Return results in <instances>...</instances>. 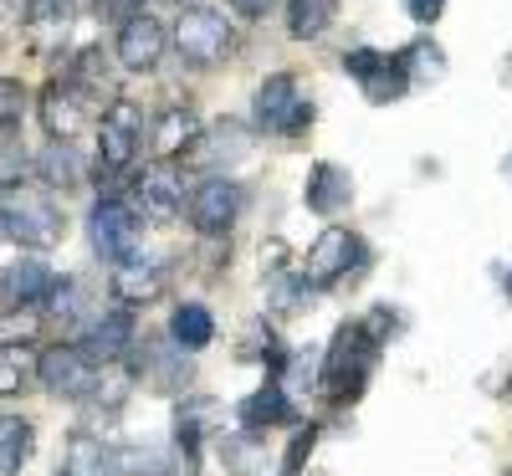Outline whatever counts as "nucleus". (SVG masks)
<instances>
[{
  "instance_id": "obj_1",
  "label": "nucleus",
  "mask_w": 512,
  "mask_h": 476,
  "mask_svg": "<svg viewBox=\"0 0 512 476\" xmlns=\"http://www.w3.org/2000/svg\"><path fill=\"white\" fill-rule=\"evenodd\" d=\"M62 205L52 200V190L47 185H26V180H16L11 190H6V200H0V231H6L11 241H21V246H31V251H47V246H57L62 241Z\"/></svg>"
},
{
  "instance_id": "obj_2",
  "label": "nucleus",
  "mask_w": 512,
  "mask_h": 476,
  "mask_svg": "<svg viewBox=\"0 0 512 476\" xmlns=\"http://www.w3.org/2000/svg\"><path fill=\"white\" fill-rule=\"evenodd\" d=\"M374 354H379V333L369 323H344L333 333V349H328V364H323V395L333 405L359 400V389L374 369Z\"/></svg>"
},
{
  "instance_id": "obj_3",
  "label": "nucleus",
  "mask_w": 512,
  "mask_h": 476,
  "mask_svg": "<svg viewBox=\"0 0 512 476\" xmlns=\"http://www.w3.org/2000/svg\"><path fill=\"white\" fill-rule=\"evenodd\" d=\"M175 47H180V57H185L190 67H216V62L231 57L236 31H231V21H226L221 11L190 6V11H180V21H175Z\"/></svg>"
},
{
  "instance_id": "obj_4",
  "label": "nucleus",
  "mask_w": 512,
  "mask_h": 476,
  "mask_svg": "<svg viewBox=\"0 0 512 476\" xmlns=\"http://www.w3.org/2000/svg\"><path fill=\"white\" fill-rule=\"evenodd\" d=\"M308 123H313V103L303 98L292 72H272L256 88V128H267V134H303Z\"/></svg>"
},
{
  "instance_id": "obj_5",
  "label": "nucleus",
  "mask_w": 512,
  "mask_h": 476,
  "mask_svg": "<svg viewBox=\"0 0 512 476\" xmlns=\"http://www.w3.org/2000/svg\"><path fill=\"white\" fill-rule=\"evenodd\" d=\"M36 379L47 384V395L57 400H88L98 389V364L82 354V343H52L36 359Z\"/></svg>"
},
{
  "instance_id": "obj_6",
  "label": "nucleus",
  "mask_w": 512,
  "mask_h": 476,
  "mask_svg": "<svg viewBox=\"0 0 512 476\" xmlns=\"http://www.w3.org/2000/svg\"><path fill=\"white\" fill-rule=\"evenodd\" d=\"M359 262H364V246H359V236L333 226V231H323V236L308 246L303 282H308V287H318V292H328V287H338V282H349Z\"/></svg>"
},
{
  "instance_id": "obj_7",
  "label": "nucleus",
  "mask_w": 512,
  "mask_h": 476,
  "mask_svg": "<svg viewBox=\"0 0 512 476\" xmlns=\"http://www.w3.org/2000/svg\"><path fill=\"white\" fill-rule=\"evenodd\" d=\"M139 144H144V113L128 103V98H118L103 113V123H98V169H103V175L128 169V164H134V154H139Z\"/></svg>"
},
{
  "instance_id": "obj_8",
  "label": "nucleus",
  "mask_w": 512,
  "mask_h": 476,
  "mask_svg": "<svg viewBox=\"0 0 512 476\" xmlns=\"http://www.w3.org/2000/svg\"><path fill=\"white\" fill-rule=\"evenodd\" d=\"M88 236H93V251L103 262H128L139 251V215L134 205L123 200H98L93 215H88Z\"/></svg>"
},
{
  "instance_id": "obj_9",
  "label": "nucleus",
  "mask_w": 512,
  "mask_h": 476,
  "mask_svg": "<svg viewBox=\"0 0 512 476\" xmlns=\"http://www.w3.org/2000/svg\"><path fill=\"white\" fill-rule=\"evenodd\" d=\"M344 72L364 88L369 103H395V98L410 93V72H405V62H400V57H384V52H369V47L349 52V57H344Z\"/></svg>"
},
{
  "instance_id": "obj_10",
  "label": "nucleus",
  "mask_w": 512,
  "mask_h": 476,
  "mask_svg": "<svg viewBox=\"0 0 512 476\" xmlns=\"http://www.w3.org/2000/svg\"><path fill=\"white\" fill-rule=\"evenodd\" d=\"M241 215V185L226 175H210L205 185H195L190 195V226L200 236H226Z\"/></svg>"
},
{
  "instance_id": "obj_11",
  "label": "nucleus",
  "mask_w": 512,
  "mask_h": 476,
  "mask_svg": "<svg viewBox=\"0 0 512 476\" xmlns=\"http://www.w3.org/2000/svg\"><path fill=\"white\" fill-rule=\"evenodd\" d=\"M36 113H41V128L52 134V144H72L82 134V123H88V93L72 88L67 77L62 82H47V93H41Z\"/></svg>"
},
{
  "instance_id": "obj_12",
  "label": "nucleus",
  "mask_w": 512,
  "mask_h": 476,
  "mask_svg": "<svg viewBox=\"0 0 512 476\" xmlns=\"http://www.w3.org/2000/svg\"><path fill=\"white\" fill-rule=\"evenodd\" d=\"M164 47H169V31H164V21H154L149 11H139V16H128L123 26H118V62L128 67V72H154L159 67V57H164Z\"/></svg>"
},
{
  "instance_id": "obj_13",
  "label": "nucleus",
  "mask_w": 512,
  "mask_h": 476,
  "mask_svg": "<svg viewBox=\"0 0 512 476\" xmlns=\"http://www.w3.org/2000/svg\"><path fill=\"white\" fill-rule=\"evenodd\" d=\"M52 287H57L52 267L41 262V256H21V262H11L6 277H0V302H6V313H31L52 297Z\"/></svg>"
},
{
  "instance_id": "obj_14",
  "label": "nucleus",
  "mask_w": 512,
  "mask_h": 476,
  "mask_svg": "<svg viewBox=\"0 0 512 476\" xmlns=\"http://www.w3.org/2000/svg\"><path fill=\"white\" fill-rule=\"evenodd\" d=\"M180 205H185V190L169 164H154L134 180V215H144V221H175Z\"/></svg>"
},
{
  "instance_id": "obj_15",
  "label": "nucleus",
  "mask_w": 512,
  "mask_h": 476,
  "mask_svg": "<svg viewBox=\"0 0 512 476\" xmlns=\"http://www.w3.org/2000/svg\"><path fill=\"white\" fill-rule=\"evenodd\" d=\"M195 139H200V118H195V108H164V113L154 118V128H149V149H154L159 164L190 154Z\"/></svg>"
},
{
  "instance_id": "obj_16",
  "label": "nucleus",
  "mask_w": 512,
  "mask_h": 476,
  "mask_svg": "<svg viewBox=\"0 0 512 476\" xmlns=\"http://www.w3.org/2000/svg\"><path fill=\"white\" fill-rule=\"evenodd\" d=\"M62 476H123V456L88 430H77L62 446Z\"/></svg>"
},
{
  "instance_id": "obj_17",
  "label": "nucleus",
  "mask_w": 512,
  "mask_h": 476,
  "mask_svg": "<svg viewBox=\"0 0 512 476\" xmlns=\"http://www.w3.org/2000/svg\"><path fill=\"white\" fill-rule=\"evenodd\" d=\"M128 343H134V313H123V302H118V313H103L88 338H82V354H88L93 364H118L128 354Z\"/></svg>"
},
{
  "instance_id": "obj_18",
  "label": "nucleus",
  "mask_w": 512,
  "mask_h": 476,
  "mask_svg": "<svg viewBox=\"0 0 512 476\" xmlns=\"http://www.w3.org/2000/svg\"><path fill=\"white\" fill-rule=\"evenodd\" d=\"M303 200H308V210H313V215H338V210H349V200H354V180H349V169H338V164H313Z\"/></svg>"
},
{
  "instance_id": "obj_19",
  "label": "nucleus",
  "mask_w": 512,
  "mask_h": 476,
  "mask_svg": "<svg viewBox=\"0 0 512 476\" xmlns=\"http://www.w3.org/2000/svg\"><path fill=\"white\" fill-rule=\"evenodd\" d=\"M113 297L123 302V308H139V302H154L159 292H164V267L159 262H118V272H113Z\"/></svg>"
},
{
  "instance_id": "obj_20",
  "label": "nucleus",
  "mask_w": 512,
  "mask_h": 476,
  "mask_svg": "<svg viewBox=\"0 0 512 476\" xmlns=\"http://www.w3.org/2000/svg\"><path fill=\"white\" fill-rule=\"evenodd\" d=\"M169 338L180 343V349H210V338H216V318H210L205 302H180L175 318H169Z\"/></svg>"
},
{
  "instance_id": "obj_21",
  "label": "nucleus",
  "mask_w": 512,
  "mask_h": 476,
  "mask_svg": "<svg viewBox=\"0 0 512 476\" xmlns=\"http://www.w3.org/2000/svg\"><path fill=\"white\" fill-rule=\"evenodd\" d=\"M36 430L21 415H0V476H21V466L31 461Z\"/></svg>"
},
{
  "instance_id": "obj_22",
  "label": "nucleus",
  "mask_w": 512,
  "mask_h": 476,
  "mask_svg": "<svg viewBox=\"0 0 512 476\" xmlns=\"http://www.w3.org/2000/svg\"><path fill=\"white\" fill-rule=\"evenodd\" d=\"M246 154V128L241 123H216L205 139H195V164H236Z\"/></svg>"
},
{
  "instance_id": "obj_23",
  "label": "nucleus",
  "mask_w": 512,
  "mask_h": 476,
  "mask_svg": "<svg viewBox=\"0 0 512 476\" xmlns=\"http://www.w3.org/2000/svg\"><path fill=\"white\" fill-rule=\"evenodd\" d=\"M338 16V0H287V31L297 41H313L333 26Z\"/></svg>"
},
{
  "instance_id": "obj_24",
  "label": "nucleus",
  "mask_w": 512,
  "mask_h": 476,
  "mask_svg": "<svg viewBox=\"0 0 512 476\" xmlns=\"http://www.w3.org/2000/svg\"><path fill=\"white\" fill-rule=\"evenodd\" d=\"M282 420H292V405H287V395L277 384H267V389H256V395L241 405V425L246 430H262V425H282Z\"/></svg>"
},
{
  "instance_id": "obj_25",
  "label": "nucleus",
  "mask_w": 512,
  "mask_h": 476,
  "mask_svg": "<svg viewBox=\"0 0 512 476\" xmlns=\"http://www.w3.org/2000/svg\"><path fill=\"white\" fill-rule=\"evenodd\" d=\"M36 169H41V185L47 190H77V180H82V164H77V154L67 144H52L36 159Z\"/></svg>"
},
{
  "instance_id": "obj_26",
  "label": "nucleus",
  "mask_w": 512,
  "mask_h": 476,
  "mask_svg": "<svg viewBox=\"0 0 512 476\" xmlns=\"http://www.w3.org/2000/svg\"><path fill=\"white\" fill-rule=\"evenodd\" d=\"M400 62H405V72H410V82H436V77H446V52L436 47V41H410V47L400 52Z\"/></svg>"
},
{
  "instance_id": "obj_27",
  "label": "nucleus",
  "mask_w": 512,
  "mask_h": 476,
  "mask_svg": "<svg viewBox=\"0 0 512 476\" xmlns=\"http://www.w3.org/2000/svg\"><path fill=\"white\" fill-rule=\"evenodd\" d=\"M67 82H72V88H82V93H98L103 82H108V62H103V52H98V47H82V52L72 57Z\"/></svg>"
},
{
  "instance_id": "obj_28",
  "label": "nucleus",
  "mask_w": 512,
  "mask_h": 476,
  "mask_svg": "<svg viewBox=\"0 0 512 476\" xmlns=\"http://www.w3.org/2000/svg\"><path fill=\"white\" fill-rule=\"evenodd\" d=\"M26 113V88L16 77H0V134H11Z\"/></svg>"
},
{
  "instance_id": "obj_29",
  "label": "nucleus",
  "mask_w": 512,
  "mask_h": 476,
  "mask_svg": "<svg viewBox=\"0 0 512 476\" xmlns=\"http://www.w3.org/2000/svg\"><path fill=\"white\" fill-rule=\"evenodd\" d=\"M36 338V313H6L0 318V349H11V343H31Z\"/></svg>"
},
{
  "instance_id": "obj_30",
  "label": "nucleus",
  "mask_w": 512,
  "mask_h": 476,
  "mask_svg": "<svg viewBox=\"0 0 512 476\" xmlns=\"http://www.w3.org/2000/svg\"><path fill=\"white\" fill-rule=\"evenodd\" d=\"M144 6H149V0H93V11H98L103 21H118V26H123L128 16H139Z\"/></svg>"
},
{
  "instance_id": "obj_31",
  "label": "nucleus",
  "mask_w": 512,
  "mask_h": 476,
  "mask_svg": "<svg viewBox=\"0 0 512 476\" xmlns=\"http://www.w3.org/2000/svg\"><path fill=\"white\" fill-rule=\"evenodd\" d=\"M21 389H26V369H21V359H0V400L21 395Z\"/></svg>"
},
{
  "instance_id": "obj_32",
  "label": "nucleus",
  "mask_w": 512,
  "mask_h": 476,
  "mask_svg": "<svg viewBox=\"0 0 512 476\" xmlns=\"http://www.w3.org/2000/svg\"><path fill=\"white\" fill-rule=\"evenodd\" d=\"M313 441H318V430H313V425H308V430H303V436H297V441H292V451H287V476H292L297 466H303V456L313 451Z\"/></svg>"
},
{
  "instance_id": "obj_33",
  "label": "nucleus",
  "mask_w": 512,
  "mask_h": 476,
  "mask_svg": "<svg viewBox=\"0 0 512 476\" xmlns=\"http://www.w3.org/2000/svg\"><path fill=\"white\" fill-rule=\"evenodd\" d=\"M405 11H410V16L420 21V26H431V21H436V16L446 11V0H405Z\"/></svg>"
},
{
  "instance_id": "obj_34",
  "label": "nucleus",
  "mask_w": 512,
  "mask_h": 476,
  "mask_svg": "<svg viewBox=\"0 0 512 476\" xmlns=\"http://www.w3.org/2000/svg\"><path fill=\"white\" fill-rule=\"evenodd\" d=\"M272 6H277V0H231V11H236V16H246V21H262Z\"/></svg>"
},
{
  "instance_id": "obj_35",
  "label": "nucleus",
  "mask_w": 512,
  "mask_h": 476,
  "mask_svg": "<svg viewBox=\"0 0 512 476\" xmlns=\"http://www.w3.org/2000/svg\"><path fill=\"white\" fill-rule=\"evenodd\" d=\"M11 6H16L21 16H36V11H57V6H67V0H11Z\"/></svg>"
},
{
  "instance_id": "obj_36",
  "label": "nucleus",
  "mask_w": 512,
  "mask_h": 476,
  "mask_svg": "<svg viewBox=\"0 0 512 476\" xmlns=\"http://www.w3.org/2000/svg\"><path fill=\"white\" fill-rule=\"evenodd\" d=\"M507 297H512V277H507Z\"/></svg>"
},
{
  "instance_id": "obj_37",
  "label": "nucleus",
  "mask_w": 512,
  "mask_h": 476,
  "mask_svg": "<svg viewBox=\"0 0 512 476\" xmlns=\"http://www.w3.org/2000/svg\"><path fill=\"white\" fill-rule=\"evenodd\" d=\"M507 476H512V471H507Z\"/></svg>"
}]
</instances>
